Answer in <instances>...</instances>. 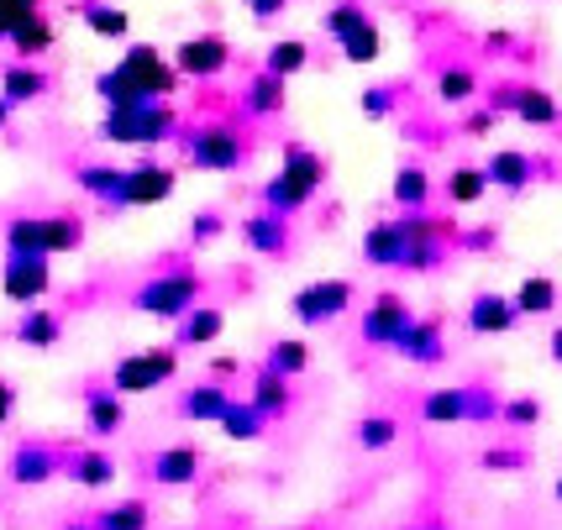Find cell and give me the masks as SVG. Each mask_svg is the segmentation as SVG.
<instances>
[{"instance_id":"cell-3","label":"cell","mask_w":562,"mask_h":530,"mask_svg":"<svg viewBox=\"0 0 562 530\" xmlns=\"http://www.w3.org/2000/svg\"><path fill=\"white\" fill-rule=\"evenodd\" d=\"M184 158H190V169H205V173H237L247 163V137L237 121H195L184 137Z\"/></svg>"},{"instance_id":"cell-46","label":"cell","mask_w":562,"mask_h":530,"mask_svg":"<svg viewBox=\"0 0 562 530\" xmlns=\"http://www.w3.org/2000/svg\"><path fill=\"white\" fill-rule=\"evenodd\" d=\"M479 462H484L490 473H520V467L531 462V452H526V447H490Z\"/></svg>"},{"instance_id":"cell-6","label":"cell","mask_w":562,"mask_h":530,"mask_svg":"<svg viewBox=\"0 0 562 530\" xmlns=\"http://www.w3.org/2000/svg\"><path fill=\"white\" fill-rule=\"evenodd\" d=\"M179 373V352L173 347H153V352H126L111 368V388L116 394H147V388H164Z\"/></svg>"},{"instance_id":"cell-51","label":"cell","mask_w":562,"mask_h":530,"mask_svg":"<svg viewBox=\"0 0 562 530\" xmlns=\"http://www.w3.org/2000/svg\"><path fill=\"white\" fill-rule=\"evenodd\" d=\"M494 121H499V111H494V105H484V111H473V116L463 121V132H468V137H484V132H494Z\"/></svg>"},{"instance_id":"cell-38","label":"cell","mask_w":562,"mask_h":530,"mask_svg":"<svg viewBox=\"0 0 562 530\" xmlns=\"http://www.w3.org/2000/svg\"><path fill=\"white\" fill-rule=\"evenodd\" d=\"M263 362H269L273 373H284V379H300V373L311 368V347H305V341H294V337H284V341H273Z\"/></svg>"},{"instance_id":"cell-59","label":"cell","mask_w":562,"mask_h":530,"mask_svg":"<svg viewBox=\"0 0 562 530\" xmlns=\"http://www.w3.org/2000/svg\"><path fill=\"white\" fill-rule=\"evenodd\" d=\"M558 505H562V473H558Z\"/></svg>"},{"instance_id":"cell-31","label":"cell","mask_w":562,"mask_h":530,"mask_svg":"<svg viewBox=\"0 0 562 530\" xmlns=\"http://www.w3.org/2000/svg\"><path fill=\"white\" fill-rule=\"evenodd\" d=\"M5 252L48 258V232H43V216H11L5 221Z\"/></svg>"},{"instance_id":"cell-30","label":"cell","mask_w":562,"mask_h":530,"mask_svg":"<svg viewBox=\"0 0 562 530\" xmlns=\"http://www.w3.org/2000/svg\"><path fill=\"white\" fill-rule=\"evenodd\" d=\"M221 331H226V315H221L216 305H195V311L179 320V337H173V347H211Z\"/></svg>"},{"instance_id":"cell-19","label":"cell","mask_w":562,"mask_h":530,"mask_svg":"<svg viewBox=\"0 0 562 530\" xmlns=\"http://www.w3.org/2000/svg\"><path fill=\"white\" fill-rule=\"evenodd\" d=\"M515 320H520V311H515V300H505V294H479L468 305V331L473 337H505Z\"/></svg>"},{"instance_id":"cell-8","label":"cell","mask_w":562,"mask_h":530,"mask_svg":"<svg viewBox=\"0 0 562 530\" xmlns=\"http://www.w3.org/2000/svg\"><path fill=\"white\" fill-rule=\"evenodd\" d=\"M48 290H53L48 258H22V252H5V268H0V294H5L11 305H37Z\"/></svg>"},{"instance_id":"cell-23","label":"cell","mask_w":562,"mask_h":530,"mask_svg":"<svg viewBox=\"0 0 562 530\" xmlns=\"http://www.w3.org/2000/svg\"><path fill=\"white\" fill-rule=\"evenodd\" d=\"M484 173H490L494 190L505 194H520L531 179H537V158H526V153H515V147H499L490 163H484Z\"/></svg>"},{"instance_id":"cell-36","label":"cell","mask_w":562,"mask_h":530,"mask_svg":"<svg viewBox=\"0 0 562 530\" xmlns=\"http://www.w3.org/2000/svg\"><path fill=\"white\" fill-rule=\"evenodd\" d=\"M95 520V530H147V505L143 499H122V505H111V509H100V515H90Z\"/></svg>"},{"instance_id":"cell-22","label":"cell","mask_w":562,"mask_h":530,"mask_svg":"<svg viewBox=\"0 0 562 530\" xmlns=\"http://www.w3.org/2000/svg\"><path fill=\"white\" fill-rule=\"evenodd\" d=\"M247 399H252L258 410L269 415V420H284V415L294 410V388H290V379H284V373H273L269 362H263V368L252 373V394H247Z\"/></svg>"},{"instance_id":"cell-45","label":"cell","mask_w":562,"mask_h":530,"mask_svg":"<svg viewBox=\"0 0 562 530\" xmlns=\"http://www.w3.org/2000/svg\"><path fill=\"white\" fill-rule=\"evenodd\" d=\"M363 22H368V11L358 5V0H337V5L326 11V32H331L337 43H342V37H352V32H358Z\"/></svg>"},{"instance_id":"cell-24","label":"cell","mask_w":562,"mask_h":530,"mask_svg":"<svg viewBox=\"0 0 562 530\" xmlns=\"http://www.w3.org/2000/svg\"><path fill=\"white\" fill-rule=\"evenodd\" d=\"M64 478L79 483V488H111L116 483V458L111 452H79V447H69Z\"/></svg>"},{"instance_id":"cell-10","label":"cell","mask_w":562,"mask_h":530,"mask_svg":"<svg viewBox=\"0 0 562 530\" xmlns=\"http://www.w3.org/2000/svg\"><path fill=\"white\" fill-rule=\"evenodd\" d=\"M64 458H69V447H58V441H22V447L11 452V483L37 488V483L58 478V473H64Z\"/></svg>"},{"instance_id":"cell-54","label":"cell","mask_w":562,"mask_h":530,"mask_svg":"<svg viewBox=\"0 0 562 530\" xmlns=\"http://www.w3.org/2000/svg\"><path fill=\"white\" fill-rule=\"evenodd\" d=\"M458 241H463L468 252H490V247H494V232H490V226H484V232H463Z\"/></svg>"},{"instance_id":"cell-57","label":"cell","mask_w":562,"mask_h":530,"mask_svg":"<svg viewBox=\"0 0 562 530\" xmlns=\"http://www.w3.org/2000/svg\"><path fill=\"white\" fill-rule=\"evenodd\" d=\"M11 111H16V105H11V100L0 95V126H5V121H11Z\"/></svg>"},{"instance_id":"cell-26","label":"cell","mask_w":562,"mask_h":530,"mask_svg":"<svg viewBox=\"0 0 562 530\" xmlns=\"http://www.w3.org/2000/svg\"><path fill=\"white\" fill-rule=\"evenodd\" d=\"M243 111L252 121L279 116V111H284V74H273V69L252 74V79H247V90H243Z\"/></svg>"},{"instance_id":"cell-48","label":"cell","mask_w":562,"mask_h":530,"mask_svg":"<svg viewBox=\"0 0 562 530\" xmlns=\"http://www.w3.org/2000/svg\"><path fill=\"white\" fill-rule=\"evenodd\" d=\"M358 105H363L368 121H384V116H394V105H400V100H394V90L373 84V90H363V100H358Z\"/></svg>"},{"instance_id":"cell-34","label":"cell","mask_w":562,"mask_h":530,"mask_svg":"<svg viewBox=\"0 0 562 530\" xmlns=\"http://www.w3.org/2000/svg\"><path fill=\"white\" fill-rule=\"evenodd\" d=\"M426 200H431V179H426V169L405 163V169L394 173V205H400V211H426Z\"/></svg>"},{"instance_id":"cell-32","label":"cell","mask_w":562,"mask_h":530,"mask_svg":"<svg viewBox=\"0 0 562 530\" xmlns=\"http://www.w3.org/2000/svg\"><path fill=\"white\" fill-rule=\"evenodd\" d=\"M43 232H48V258H58V252H74L85 241V221L74 211H53V216H43Z\"/></svg>"},{"instance_id":"cell-39","label":"cell","mask_w":562,"mask_h":530,"mask_svg":"<svg viewBox=\"0 0 562 530\" xmlns=\"http://www.w3.org/2000/svg\"><path fill=\"white\" fill-rule=\"evenodd\" d=\"M484 190H494L484 169H452V179H447V200L452 205H479Z\"/></svg>"},{"instance_id":"cell-60","label":"cell","mask_w":562,"mask_h":530,"mask_svg":"<svg viewBox=\"0 0 562 530\" xmlns=\"http://www.w3.org/2000/svg\"><path fill=\"white\" fill-rule=\"evenodd\" d=\"M420 530H437V526H420Z\"/></svg>"},{"instance_id":"cell-5","label":"cell","mask_w":562,"mask_h":530,"mask_svg":"<svg viewBox=\"0 0 562 530\" xmlns=\"http://www.w3.org/2000/svg\"><path fill=\"white\" fill-rule=\"evenodd\" d=\"M499 399H494L490 388L479 384H463V388H431L426 399H420V420H431V426H484V420H499Z\"/></svg>"},{"instance_id":"cell-20","label":"cell","mask_w":562,"mask_h":530,"mask_svg":"<svg viewBox=\"0 0 562 530\" xmlns=\"http://www.w3.org/2000/svg\"><path fill=\"white\" fill-rule=\"evenodd\" d=\"M226 405H232V388L221 384V379H205L190 394H179V415L195 420V426H216L221 415H226Z\"/></svg>"},{"instance_id":"cell-11","label":"cell","mask_w":562,"mask_h":530,"mask_svg":"<svg viewBox=\"0 0 562 530\" xmlns=\"http://www.w3.org/2000/svg\"><path fill=\"white\" fill-rule=\"evenodd\" d=\"M243 241L247 252H258V258H290L294 252V232H290V216H279V211H252L243 216Z\"/></svg>"},{"instance_id":"cell-25","label":"cell","mask_w":562,"mask_h":530,"mask_svg":"<svg viewBox=\"0 0 562 530\" xmlns=\"http://www.w3.org/2000/svg\"><path fill=\"white\" fill-rule=\"evenodd\" d=\"M0 95L11 100V105H32V100L48 95V74L37 69V64H26V58H16V64L0 69Z\"/></svg>"},{"instance_id":"cell-13","label":"cell","mask_w":562,"mask_h":530,"mask_svg":"<svg viewBox=\"0 0 562 530\" xmlns=\"http://www.w3.org/2000/svg\"><path fill=\"white\" fill-rule=\"evenodd\" d=\"M494 111H510V116H520L526 126H558L562 121V105L547 90H520V84H505V90H494L490 95Z\"/></svg>"},{"instance_id":"cell-4","label":"cell","mask_w":562,"mask_h":530,"mask_svg":"<svg viewBox=\"0 0 562 530\" xmlns=\"http://www.w3.org/2000/svg\"><path fill=\"white\" fill-rule=\"evenodd\" d=\"M179 132L169 100H147V105H122V111H105L100 121V137L105 143H126V147H158Z\"/></svg>"},{"instance_id":"cell-50","label":"cell","mask_w":562,"mask_h":530,"mask_svg":"<svg viewBox=\"0 0 562 530\" xmlns=\"http://www.w3.org/2000/svg\"><path fill=\"white\" fill-rule=\"evenodd\" d=\"M499 420H505V426H537V420H541V399H510V405L499 410Z\"/></svg>"},{"instance_id":"cell-17","label":"cell","mask_w":562,"mask_h":530,"mask_svg":"<svg viewBox=\"0 0 562 530\" xmlns=\"http://www.w3.org/2000/svg\"><path fill=\"white\" fill-rule=\"evenodd\" d=\"M147 473L158 488H190L200 478V452L195 447H164V452H153Z\"/></svg>"},{"instance_id":"cell-47","label":"cell","mask_w":562,"mask_h":530,"mask_svg":"<svg viewBox=\"0 0 562 530\" xmlns=\"http://www.w3.org/2000/svg\"><path fill=\"white\" fill-rule=\"evenodd\" d=\"M37 5H43V0H0V37L11 43V32H16L26 16H37Z\"/></svg>"},{"instance_id":"cell-33","label":"cell","mask_w":562,"mask_h":530,"mask_svg":"<svg viewBox=\"0 0 562 530\" xmlns=\"http://www.w3.org/2000/svg\"><path fill=\"white\" fill-rule=\"evenodd\" d=\"M284 173H294L300 184L321 190V179H326V158H321L316 147H305V143H284Z\"/></svg>"},{"instance_id":"cell-16","label":"cell","mask_w":562,"mask_h":530,"mask_svg":"<svg viewBox=\"0 0 562 530\" xmlns=\"http://www.w3.org/2000/svg\"><path fill=\"white\" fill-rule=\"evenodd\" d=\"M394 352L405 362H416V368H437L447 358V341H441V320H411L405 326V337L394 341Z\"/></svg>"},{"instance_id":"cell-56","label":"cell","mask_w":562,"mask_h":530,"mask_svg":"<svg viewBox=\"0 0 562 530\" xmlns=\"http://www.w3.org/2000/svg\"><path fill=\"white\" fill-rule=\"evenodd\" d=\"M552 362H558V368H562V326H558V331H552Z\"/></svg>"},{"instance_id":"cell-1","label":"cell","mask_w":562,"mask_h":530,"mask_svg":"<svg viewBox=\"0 0 562 530\" xmlns=\"http://www.w3.org/2000/svg\"><path fill=\"white\" fill-rule=\"evenodd\" d=\"M179 84V69L158 48H126L122 64L111 74H95V95L105 100V111H122V105H147V100H169Z\"/></svg>"},{"instance_id":"cell-7","label":"cell","mask_w":562,"mask_h":530,"mask_svg":"<svg viewBox=\"0 0 562 530\" xmlns=\"http://www.w3.org/2000/svg\"><path fill=\"white\" fill-rule=\"evenodd\" d=\"M347 311H352V284L347 279H316V284L294 290V300H290V315L300 326H331Z\"/></svg>"},{"instance_id":"cell-41","label":"cell","mask_w":562,"mask_h":530,"mask_svg":"<svg viewBox=\"0 0 562 530\" xmlns=\"http://www.w3.org/2000/svg\"><path fill=\"white\" fill-rule=\"evenodd\" d=\"M11 48L22 53V58H32V53H48L53 48V26H48V16L37 11V16H26L16 32H11Z\"/></svg>"},{"instance_id":"cell-21","label":"cell","mask_w":562,"mask_h":530,"mask_svg":"<svg viewBox=\"0 0 562 530\" xmlns=\"http://www.w3.org/2000/svg\"><path fill=\"white\" fill-rule=\"evenodd\" d=\"M16 341L32 347V352H48L64 341V315L48 311V305H26L22 320H16Z\"/></svg>"},{"instance_id":"cell-58","label":"cell","mask_w":562,"mask_h":530,"mask_svg":"<svg viewBox=\"0 0 562 530\" xmlns=\"http://www.w3.org/2000/svg\"><path fill=\"white\" fill-rule=\"evenodd\" d=\"M58 530H95V520H69V526H58Z\"/></svg>"},{"instance_id":"cell-9","label":"cell","mask_w":562,"mask_h":530,"mask_svg":"<svg viewBox=\"0 0 562 530\" xmlns=\"http://www.w3.org/2000/svg\"><path fill=\"white\" fill-rule=\"evenodd\" d=\"M411 320H416V315H411V305H405L400 294H379L363 311V320H358V337H363L368 347H394V341L405 337Z\"/></svg>"},{"instance_id":"cell-14","label":"cell","mask_w":562,"mask_h":530,"mask_svg":"<svg viewBox=\"0 0 562 530\" xmlns=\"http://www.w3.org/2000/svg\"><path fill=\"white\" fill-rule=\"evenodd\" d=\"M173 169L164 163H137V169H126V184H122V211H143V205H164L173 194Z\"/></svg>"},{"instance_id":"cell-28","label":"cell","mask_w":562,"mask_h":530,"mask_svg":"<svg viewBox=\"0 0 562 530\" xmlns=\"http://www.w3.org/2000/svg\"><path fill=\"white\" fill-rule=\"evenodd\" d=\"M311 200H316V190H311V184H300V179H294V173H284V169L263 184V205H269V211H279V216H300Z\"/></svg>"},{"instance_id":"cell-61","label":"cell","mask_w":562,"mask_h":530,"mask_svg":"<svg viewBox=\"0 0 562 530\" xmlns=\"http://www.w3.org/2000/svg\"><path fill=\"white\" fill-rule=\"evenodd\" d=\"M294 530H300V526H294Z\"/></svg>"},{"instance_id":"cell-52","label":"cell","mask_w":562,"mask_h":530,"mask_svg":"<svg viewBox=\"0 0 562 530\" xmlns=\"http://www.w3.org/2000/svg\"><path fill=\"white\" fill-rule=\"evenodd\" d=\"M243 5L258 16V22H269V16H284V5H290V0H243Z\"/></svg>"},{"instance_id":"cell-49","label":"cell","mask_w":562,"mask_h":530,"mask_svg":"<svg viewBox=\"0 0 562 530\" xmlns=\"http://www.w3.org/2000/svg\"><path fill=\"white\" fill-rule=\"evenodd\" d=\"M221 232H226V221H221V211H200V216L190 221V247H205V241H216Z\"/></svg>"},{"instance_id":"cell-27","label":"cell","mask_w":562,"mask_h":530,"mask_svg":"<svg viewBox=\"0 0 562 530\" xmlns=\"http://www.w3.org/2000/svg\"><path fill=\"white\" fill-rule=\"evenodd\" d=\"M74 184H79L85 194H95L105 211H122L126 169H111V163H79V169H74Z\"/></svg>"},{"instance_id":"cell-42","label":"cell","mask_w":562,"mask_h":530,"mask_svg":"<svg viewBox=\"0 0 562 530\" xmlns=\"http://www.w3.org/2000/svg\"><path fill=\"white\" fill-rule=\"evenodd\" d=\"M337 48H342L347 64H373V58L384 53V37H379V26H373V22H363L358 32H352V37H342Z\"/></svg>"},{"instance_id":"cell-12","label":"cell","mask_w":562,"mask_h":530,"mask_svg":"<svg viewBox=\"0 0 562 530\" xmlns=\"http://www.w3.org/2000/svg\"><path fill=\"white\" fill-rule=\"evenodd\" d=\"M226 64H232V43L216 37V32H205V37H184L179 53H173V69L184 74V79H216Z\"/></svg>"},{"instance_id":"cell-53","label":"cell","mask_w":562,"mask_h":530,"mask_svg":"<svg viewBox=\"0 0 562 530\" xmlns=\"http://www.w3.org/2000/svg\"><path fill=\"white\" fill-rule=\"evenodd\" d=\"M237 373H243V362H237V358H226V352H216V358H211V379H221V384H226V379H237Z\"/></svg>"},{"instance_id":"cell-2","label":"cell","mask_w":562,"mask_h":530,"mask_svg":"<svg viewBox=\"0 0 562 530\" xmlns=\"http://www.w3.org/2000/svg\"><path fill=\"white\" fill-rule=\"evenodd\" d=\"M200 273L190 263H173V268H164V273H153L147 284H137L132 290V311H143V315H153V320H184V315L200 305Z\"/></svg>"},{"instance_id":"cell-29","label":"cell","mask_w":562,"mask_h":530,"mask_svg":"<svg viewBox=\"0 0 562 530\" xmlns=\"http://www.w3.org/2000/svg\"><path fill=\"white\" fill-rule=\"evenodd\" d=\"M216 426H221V436H232V441H243V447H247V441H258V436L269 431V415L258 410L252 399H232Z\"/></svg>"},{"instance_id":"cell-40","label":"cell","mask_w":562,"mask_h":530,"mask_svg":"<svg viewBox=\"0 0 562 530\" xmlns=\"http://www.w3.org/2000/svg\"><path fill=\"white\" fill-rule=\"evenodd\" d=\"M394 441H400V420H394V415H363V420H358V447H363V452H384Z\"/></svg>"},{"instance_id":"cell-18","label":"cell","mask_w":562,"mask_h":530,"mask_svg":"<svg viewBox=\"0 0 562 530\" xmlns=\"http://www.w3.org/2000/svg\"><path fill=\"white\" fill-rule=\"evenodd\" d=\"M126 394H116V388H85V431L90 436H116L126 426Z\"/></svg>"},{"instance_id":"cell-15","label":"cell","mask_w":562,"mask_h":530,"mask_svg":"<svg viewBox=\"0 0 562 530\" xmlns=\"http://www.w3.org/2000/svg\"><path fill=\"white\" fill-rule=\"evenodd\" d=\"M405 252H411V237L400 221H373L363 232V258L373 268H405Z\"/></svg>"},{"instance_id":"cell-43","label":"cell","mask_w":562,"mask_h":530,"mask_svg":"<svg viewBox=\"0 0 562 530\" xmlns=\"http://www.w3.org/2000/svg\"><path fill=\"white\" fill-rule=\"evenodd\" d=\"M437 95H441V105H468V100L479 95V79H473V69H441Z\"/></svg>"},{"instance_id":"cell-44","label":"cell","mask_w":562,"mask_h":530,"mask_svg":"<svg viewBox=\"0 0 562 530\" xmlns=\"http://www.w3.org/2000/svg\"><path fill=\"white\" fill-rule=\"evenodd\" d=\"M305 64H311V48H305L300 37H284V43H273L269 48V64H263V69H273V74H284V79H290V74H300Z\"/></svg>"},{"instance_id":"cell-55","label":"cell","mask_w":562,"mask_h":530,"mask_svg":"<svg viewBox=\"0 0 562 530\" xmlns=\"http://www.w3.org/2000/svg\"><path fill=\"white\" fill-rule=\"evenodd\" d=\"M11 415H16V388L0 379V426H11Z\"/></svg>"},{"instance_id":"cell-37","label":"cell","mask_w":562,"mask_h":530,"mask_svg":"<svg viewBox=\"0 0 562 530\" xmlns=\"http://www.w3.org/2000/svg\"><path fill=\"white\" fill-rule=\"evenodd\" d=\"M515 311L520 315H552L558 311V284L552 279H526L515 290Z\"/></svg>"},{"instance_id":"cell-35","label":"cell","mask_w":562,"mask_h":530,"mask_svg":"<svg viewBox=\"0 0 562 530\" xmlns=\"http://www.w3.org/2000/svg\"><path fill=\"white\" fill-rule=\"evenodd\" d=\"M79 22L90 26L95 37H126V11L105 5V0H85V5H79Z\"/></svg>"}]
</instances>
